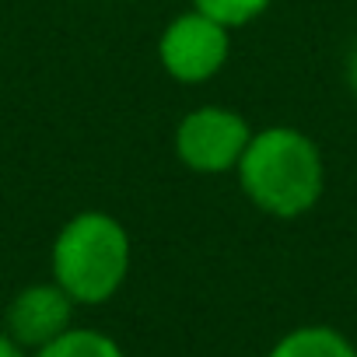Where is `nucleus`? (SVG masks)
Wrapping results in <instances>:
<instances>
[{"label": "nucleus", "mask_w": 357, "mask_h": 357, "mask_svg": "<svg viewBox=\"0 0 357 357\" xmlns=\"http://www.w3.org/2000/svg\"><path fill=\"white\" fill-rule=\"evenodd\" d=\"M238 178L245 197L273 218H301L322 197V154L291 126H270L249 137L238 158Z\"/></svg>", "instance_id": "f257e3e1"}, {"label": "nucleus", "mask_w": 357, "mask_h": 357, "mask_svg": "<svg viewBox=\"0 0 357 357\" xmlns=\"http://www.w3.org/2000/svg\"><path fill=\"white\" fill-rule=\"evenodd\" d=\"M130 270V238L109 214L84 211L63 225L53 245V277L81 305L109 301Z\"/></svg>", "instance_id": "f03ea898"}, {"label": "nucleus", "mask_w": 357, "mask_h": 357, "mask_svg": "<svg viewBox=\"0 0 357 357\" xmlns=\"http://www.w3.org/2000/svg\"><path fill=\"white\" fill-rule=\"evenodd\" d=\"M249 123L231 112V109H218V105H207V109H197L190 112L175 130V151L183 158L186 168L193 172H228V168H238V158L242 151L249 147Z\"/></svg>", "instance_id": "7ed1b4c3"}, {"label": "nucleus", "mask_w": 357, "mask_h": 357, "mask_svg": "<svg viewBox=\"0 0 357 357\" xmlns=\"http://www.w3.org/2000/svg\"><path fill=\"white\" fill-rule=\"evenodd\" d=\"M158 56L161 67L183 84H200L207 77H214L225 60H228V29L214 18H207L204 11H190L178 15L161 43H158Z\"/></svg>", "instance_id": "20e7f679"}, {"label": "nucleus", "mask_w": 357, "mask_h": 357, "mask_svg": "<svg viewBox=\"0 0 357 357\" xmlns=\"http://www.w3.org/2000/svg\"><path fill=\"white\" fill-rule=\"evenodd\" d=\"M70 312H74V298L60 284L25 287L8 308L11 340L39 350V347H46L50 340H56L60 333L70 329Z\"/></svg>", "instance_id": "39448f33"}, {"label": "nucleus", "mask_w": 357, "mask_h": 357, "mask_svg": "<svg viewBox=\"0 0 357 357\" xmlns=\"http://www.w3.org/2000/svg\"><path fill=\"white\" fill-rule=\"evenodd\" d=\"M270 357H357L354 343L329 326H301L287 333Z\"/></svg>", "instance_id": "423d86ee"}, {"label": "nucleus", "mask_w": 357, "mask_h": 357, "mask_svg": "<svg viewBox=\"0 0 357 357\" xmlns=\"http://www.w3.org/2000/svg\"><path fill=\"white\" fill-rule=\"evenodd\" d=\"M36 357H123L119 343L95 329H67L46 347L36 350Z\"/></svg>", "instance_id": "0eeeda50"}, {"label": "nucleus", "mask_w": 357, "mask_h": 357, "mask_svg": "<svg viewBox=\"0 0 357 357\" xmlns=\"http://www.w3.org/2000/svg\"><path fill=\"white\" fill-rule=\"evenodd\" d=\"M193 4L197 11L221 22L225 29H235V25H249L252 18H259L273 0H193Z\"/></svg>", "instance_id": "6e6552de"}, {"label": "nucleus", "mask_w": 357, "mask_h": 357, "mask_svg": "<svg viewBox=\"0 0 357 357\" xmlns=\"http://www.w3.org/2000/svg\"><path fill=\"white\" fill-rule=\"evenodd\" d=\"M0 357H25V354H22V343H15L11 336L0 333Z\"/></svg>", "instance_id": "1a4fd4ad"}, {"label": "nucleus", "mask_w": 357, "mask_h": 357, "mask_svg": "<svg viewBox=\"0 0 357 357\" xmlns=\"http://www.w3.org/2000/svg\"><path fill=\"white\" fill-rule=\"evenodd\" d=\"M350 88H354V95H357V46H354V53H350Z\"/></svg>", "instance_id": "9d476101"}]
</instances>
